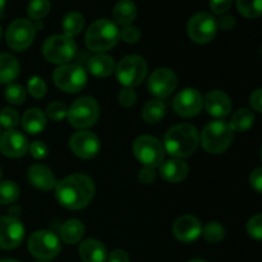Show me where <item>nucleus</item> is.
I'll return each mask as SVG.
<instances>
[{"mask_svg": "<svg viewBox=\"0 0 262 262\" xmlns=\"http://www.w3.org/2000/svg\"><path fill=\"white\" fill-rule=\"evenodd\" d=\"M9 212L12 215H10V216H13V217H17L18 215H20V207L19 206H17V207H12V209L9 210Z\"/></svg>", "mask_w": 262, "mask_h": 262, "instance_id": "nucleus-49", "label": "nucleus"}, {"mask_svg": "<svg viewBox=\"0 0 262 262\" xmlns=\"http://www.w3.org/2000/svg\"><path fill=\"white\" fill-rule=\"evenodd\" d=\"M61 26H63L64 35L68 36V37H73L83 30L84 19L81 13L71 12L64 17Z\"/></svg>", "mask_w": 262, "mask_h": 262, "instance_id": "nucleus-30", "label": "nucleus"}, {"mask_svg": "<svg viewBox=\"0 0 262 262\" xmlns=\"http://www.w3.org/2000/svg\"><path fill=\"white\" fill-rule=\"evenodd\" d=\"M120 38L127 43H135L141 38V31L135 26H127L120 32Z\"/></svg>", "mask_w": 262, "mask_h": 262, "instance_id": "nucleus-42", "label": "nucleus"}, {"mask_svg": "<svg viewBox=\"0 0 262 262\" xmlns=\"http://www.w3.org/2000/svg\"><path fill=\"white\" fill-rule=\"evenodd\" d=\"M107 262H129V255L124 250H114L107 256Z\"/></svg>", "mask_w": 262, "mask_h": 262, "instance_id": "nucleus-47", "label": "nucleus"}, {"mask_svg": "<svg viewBox=\"0 0 262 262\" xmlns=\"http://www.w3.org/2000/svg\"><path fill=\"white\" fill-rule=\"evenodd\" d=\"M177 84H178V78L171 69L158 68L150 74L147 89L151 95L159 99H164L176 90Z\"/></svg>", "mask_w": 262, "mask_h": 262, "instance_id": "nucleus-13", "label": "nucleus"}, {"mask_svg": "<svg viewBox=\"0 0 262 262\" xmlns=\"http://www.w3.org/2000/svg\"><path fill=\"white\" fill-rule=\"evenodd\" d=\"M133 154L143 166L155 169L164 160L165 150L160 141L154 136H140L133 142Z\"/></svg>", "mask_w": 262, "mask_h": 262, "instance_id": "nucleus-10", "label": "nucleus"}, {"mask_svg": "<svg viewBox=\"0 0 262 262\" xmlns=\"http://www.w3.org/2000/svg\"><path fill=\"white\" fill-rule=\"evenodd\" d=\"M27 90L30 92L31 96H33L35 99H42L46 94V83L41 77H32V78L28 81Z\"/></svg>", "mask_w": 262, "mask_h": 262, "instance_id": "nucleus-38", "label": "nucleus"}, {"mask_svg": "<svg viewBox=\"0 0 262 262\" xmlns=\"http://www.w3.org/2000/svg\"><path fill=\"white\" fill-rule=\"evenodd\" d=\"M138 179L141 183L143 184H151L156 179V171L154 168L150 166H143L140 171H138Z\"/></svg>", "mask_w": 262, "mask_h": 262, "instance_id": "nucleus-44", "label": "nucleus"}, {"mask_svg": "<svg viewBox=\"0 0 262 262\" xmlns=\"http://www.w3.org/2000/svg\"><path fill=\"white\" fill-rule=\"evenodd\" d=\"M87 69L91 74L99 78H105L115 71L114 59L106 54H97L87 60Z\"/></svg>", "mask_w": 262, "mask_h": 262, "instance_id": "nucleus-23", "label": "nucleus"}, {"mask_svg": "<svg viewBox=\"0 0 262 262\" xmlns=\"http://www.w3.org/2000/svg\"><path fill=\"white\" fill-rule=\"evenodd\" d=\"M0 178H2V169H0Z\"/></svg>", "mask_w": 262, "mask_h": 262, "instance_id": "nucleus-54", "label": "nucleus"}, {"mask_svg": "<svg viewBox=\"0 0 262 262\" xmlns=\"http://www.w3.org/2000/svg\"><path fill=\"white\" fill-rule=\"evenodd\" d=\"M72 152L81 159H92L99 154L100 140L95 133L89 130L76 132L69 140Z\"/></svg>", "mask_w": 262, "mask_h": 262, "instance_id": "nucleus-16", "label": "nucleus"}, {"mask_svg": "<svg viewBox=\"0 0 262 262\" xmlns=\"http://www.w3.org/2000/svg\"><path fill=\"white\" fill-rule=\"evenodd\" d=\"M200 145V133L192 124L182 123L171 127L164 137V150L176 159L188 158Z\"/></svg>", "mask_w": 262, "mask_h": 262, "instance_id": "nucleus-2", "label": "nucleus"}, {"mask_svg": "<svg viewBox=\"0 0 262 262\" xmlns=\"http://www.w3.org/2000/svg\"><path fill=\"white\" fill-rule=\"evenodd\" d=\"M2 33H3V31H2V26H0V38H2Z\"/></svg>", "mask_w": 262, "mask_h": 262, "instance_id": "nucleus-53", "label": "nucleus"}, {"mask_svg": "<svg viewBox=\"0 0 262 262\" xmlns=\"http://www.w3.org/2000/svg\"><path fill=\"white\" fill-rule=\"evenodd\" d=\"M115 72L120 84L133 89L145 81L147 74V64L142 56L127 55L119 61Z\"/></svg>", "mask_w": 262, "mask_h": 262, "instance_id": "nucleus-6", "label": "nucleus"}, {"mask_svg": "<svg viewBox=\"0 0 262 262\" xmlns=\"http://www.w3.org/2000/svg\"><path fill=\"white\" fill-rule=\"evenodd\" d=\"M19 123V115L12 107H4L0 112V125L7 129H14Z\"/></svg>", "mask_w": 262, "mask_h": 262, "instance_id": "nucleus-36", "label": "nucleus"}, {"mask_svg": "<svg viewBox=\"0 0 262 262\" xmlns=\"http://www.w3.org/2000/svg\"><path fill=\"white\" fill-rule=\"evenodd\" d=\"M46 114L54 122H60V120L66 119L67 115H68V107L63 102L54 101L51 104H49Z\"/></svg>", "mask_w": 262, "mask_h": 262, "instance_id": "nucleus-37", "label": "nucleus"}, {"mask_svg": "<svg viewBox=\"0 0 262 262\" xmlns=\"http://www.w3.org/2000/svg\"><path fill=\"white\" fill-rule=\"evenodd\" d=\"M27 179L31 186L40 191H50L56 186L53 171L42 164H35V165L30 166L27 171Z\"/></svg>", "mask_w": 262, "mask_h": 262, "instance_id": "nucleus-20", "label": "nucleus"}, {"mask_svg": "<svg viewBox=\"0 0 262 262\" xmlns=\"http://www.w3.org/2000/svg\"><path fill=\"white\" fill-rule=\"evenodd\" d=\"M5 99L13 105H20L26 100L25 87L17 83H10L5 90Z\"/></svg>", "mask_w": 262, "mask_h": 262, "instance_id": "nucleus-35", "label": "nucleus"}, {"mask_svg": "<svg viewBox=\"0 0 262 262\" xmlns=\"http://www.w3.org/2000/svg\"><path fill=\"white\" fill-rule=\"evenodd\" d=\"M250 104L255 112H262V91L260 89L256 90L252 95L250 96Z\"/></svg>", "mask_w": 262, "mask_h": 262, "instance_id": "nucleus-48", "label": "nucleus"}, {"mask_svg": "<svg viewBox=\"0 0 262 262\" xmlns=\"http://www.w3.org/2000/svg\"><path fill=\"white\" fill-rule=\"evenodd\" d=\"M113 15L117 25L127 27L137 17V7L132 0H120L114 7Z\"/></svg>", "mask_w": 262, "mask_h": 262, "instance_id": "nucleus-26", "label": "nucleus"}, {"mask_svg": "<svg viewBox=\"0 0 262 262\" xmlns=\"http://www.w3.org/2000/svg\"><path fill=\"white\" fill-rule=\"evenodd\" d=\"M0 262H19V261L13 260V258H4V260H0Z\"/></svg>", "mask_w": 262, "mask_h": 262, "instance_id": "nucleus-51", "label": "nucleus"}, {"mask_svg": "<svg viewBox=\"0 0 262 262\" xmlns=\"http://www.w3.org/2000/svg\"><path fill=\"white\" fill-rule=\"evenodd\" d=\"M60 238L64 243L68 245H74L79 242L84 235V225L79 220L71 219L63 223L60 227Z\"/></svg>", "mask_w": 262, "mask_h": 262, "instance_id": "nucleus-27", "label": "nucleus"}, {"mask_svg": "<svg viewBox=\"0 0 262 262\" xmlns=\"http://www.w3.org/2000/svg\"><path fill=\"white\" fill-rule=\"evenodd\" d=\"M40 262H45V261H40Z\"/></svg>", "mask_w": 262, "mask_h": 262, "instance_id": "nucleus-55", "label": "nucleus"}, {"mask_svg": "<svg viewBox=\"0 0 262 262\" xmlns=\"http://www.w3.org/2000/svg\"><path fill=\"white\" fill-rule=\"evenodd\" d=\"M166 112L165 104L161 100H151L143 106L142 117L148 124H156L164 118Z\"/></svg>", "mask_w": 262, "mask_h": 262, "instance_id": "nucleus-29", "label": "nucleus"}, {"mask_svg": "<svg viewBox=\"0 0 262 262\" xmlns=\"http://www.w3.org/2000/svg\"><path fill=\"white\" fill-rule=\"evenodd\" d=\"M43 56L53 64H68L77 55V45L72 37L55 35L49 37L42 46Z\"/></svg>", "mask_w": 262, "mask_h": 262, "instance_id": "nucleus-5", "label": "nucleus"}, {"mask_svg": "<svg viewBox=\"0 0 262 262\" xmlns=\"http://www.w3.org/2000/svg\"><path fill=\"white\" fill-rule=\"evenodd\" d=\"M23 129L30 135H37L41 133L46 127V115L42 110L37 107L28 109L22 117Z\"/></svg>", "mask_w": 262, "mask_h": 262, "instance_id": "nucleus-24", "label": "nucleus"}, {"mask_svg": "<svg viewBox=\"0 0 262 262\" xmlns=\"http://www.w3.org/2000/svg\"><path fill=\"white\" fill-rule=\"evenodd\" d=\"M28 151L31 152L32 158L37 159V160H42V159H45L49 154L48 146H46L42 141H35V142L31 143V145L28 146Z\"/></svg>", "mask_w": 262, "mask_h": 262, "instance_id": "nucleus-41", "label": "nucleus"}, {"mask_svg": "<svg viewBox=\"0 0 262 262\" xmlns=\"http://www.w3.org/2000/svg\"><path fill=\"white\" fill-rule=\"evenodd\" d=\"M233 0H210V7L215 14H224L232 7Z\"/></svg>", "mask_w": 262, "mask_h": 262, "instance_id": "nucleus-43", "label": "nucleus"}, {"mask_svg": "<svg viewBox=\"0 0 262 262\" xmlns=\"http://www.w3.org/2000/svg\"><path fill=\"white\" fill-rule=\"evenodd\" d=\"M238 10L247 18H258L262 12V0H237Z\"/></svg>", "mask_w": 262, "mask_h": 262, "instance_id": "nucleus-33", "label": "nucleus"}, {"mask_svg": "<svg viewBox=\"0 0 262 262\" xmlns=\"http://www.w3.org/2000/svg\"><path fill=\"white\" fill-rule=\"evenodd\" d=\"M255 123V114L250 109H239L233 114L229 127L233 132H246Z\"/></svg>", "mask_w": 262, "mask_h": 262, "instance_id": "nucleus-28", "label": "nucleus"}, {"mask_svg": "<svg viewBox=\"0 0 262 262\" xmlns=\"http://www.w3.org/2000/svg\"><path fill=\"white\" fill-rule=\"evenodd\" d=\"M247 233L253 239H262V215L257 214L251 217L247 223Z\"/></svg>", "mask_w": 262, "mask_h": 262, "instance_id": "nucleus-39", "label": "nucleus"}, {"mask_svg": "<svg viewBox=\"0 0 262 262\" xmlns=\"http://www.w3.org/2000/svg\"><path fill=\"white\" fill-rule=\"evenodd\" d=\"M50 12V2L49 0H31L27 8V14L31 19L40 20Z\"/></svg>", "mask_w": 262, "mask_h": 262, "instance_id": "nucleus-34", "label": "nucleus"}, {"mask_svg": "<svg viewBox=\"0 0 262 262\" xmlns=\"http://www.w3.org/2000/svg\"><path fill=\"white\" fill-rule=\"evenodd\" d=\"M204 106L210 115L215 118H225L232 112V100L224 91L214 90L207 92L204 99Z\"/></svg>", "mask_w": 262, "mask_h": 262, "instance_id": "nucleus-19", "label": "nucleus"}, {"mask_svg": "<svg viewBox=\"0 0 262 262\" xmlns=\"http://www.w3.org/2000/svg\"><path fill=\"white\" fill-rule=\"evenodd\" d=\"M100 114V107L94 97L84 96L77 99L68 109V120L74 128L84 129L96 123Z\"/></svg>", "mask_w": 262, "mask_h": 262, "instance_id": "nucleus-7", "label": "nucleus"}, {"mask_svg": "<svg viewBox=\"0 0 262 262\" xmlns=\"http://www.w3.org/2000/svg\"><path fill=\"white\" fill-rule=\"evenodd\" d=\"M27 246L31 255L42 261L53 260L61 251L60 241L50 230H38L32 233L28 238Z\"/></svg>", "mask_w": 262, "mask_h": 262, "instance_id": "nucleus-9", "label": "nucleus"}, {"mask_svg": "<svg viewBox=\"0 0 262 262\" xmlns=\"http://www.w3.org/2000/svg\"><path fill=\"white\" fill-rule=\"evenodd\" d=\"M28 141L23 133L8 129L0 136V152L8 158H22L28 151Z\"/></svg>", "mask_w": 262, "mask_h": 262, "instance_id": "nucleus-17", "label": "nucleus"}, {"mask_svg": "<svg viewBox=\"0 0 262 262\" xmlns=\"http://www.w3.org/2000/svg\"><path fill=\"white\" fill-rule=\"evenodd\" d=\"M118 100H119V104L122 105V106L130 107L135 105L136 101H137V92L133 89H130V87H124V89L119 92Z\"/></svg>", "mask_w": 262, "mask_h": 262, "instance_id": "nucleus-40", "label": "nucleus"}, {"mask_svg": "<svg viewBox=\"0 0 262 262\" xmlns=\"http://www.w3.org/2000/svg\"><path fill=\"white\" fill-rule=\"evenodd\" d=\"M159 166H160L161 178L169 183H178V182L184 181L189 171L187 163H184L181 159H169Z\"/></svg>", "mask_w": 262, "mask_h": 262, "instance_id": "nucleus-21", "label": "nucleus"}, {"mask_svg": "<svg viewBox=\"0 0 262 262\" xmlns=\"http://www.w3.org/2000/svg\"><path fill=\"white\" fill-rule=\"evenodd\" d=\"M19 76V63L12 54H0V83L10 84Z\"/></svg>", "mask_w": 262, "mask_h": 262, "instance_id": "nucleus-25", "label": "nucleus"}, {"mask_svg": "<svg viewBox=\"0 0 262 262\" xmlns=\"http://www.w3.org/2000/svg\"><path fill=\"white\" fill-rule=\"evenodd\" d=\"M95 183L86 174H72L58 182L55 186V199L68 210H81L92 201Z\"/></svg>", "mask_w": 262, "mask_h": 262, "instance_id": "nucleus-1", "label": "nucleus"}, {"mask_svg": "<svg viewBox=\"0 0 262 262\" xmlns=\"http://www.w3.org/2000/svg\"><path fill=\"white\" fill-rule=\"evenodd\" d=\"M201 234L204 235L205 239L210 243H219L224 239L225 237V229L222 224L216 222L207 223L204 228H202Z\"/></svg>", "mask_w": 262, "mask_h": 262, "instance_id": "nucleus-32", "label": "nucleus"}, {"mask_svg": "<svg viewBox=\"0 0 262 262\" xmlns=\"http://www.w3.org/2000/svg\"><path fill=\"white\" fill-rule=\"evenodd\" d=\"M217 31L216 19L210 13H196L188 20L187 32L189 38L197 43H207L215 37Z\"/></svg>", "mask_w": 262, "mask_h": 262, "instance_id": "nucleus-12", "label": "nucleus"}, {"mask_svg": "<svg viewBox=\"0 0 262 262\" xmlns=\"http://www.w3.org/2000/svg\"><path fill=\"white\" fill-rule=\"evenodd\" d=\"M54 83L61 91L76 94L87 83L86 69L81 64H63L54 72Z\"/></svg>", "mask_w": 262, "mask_h": 262, "instance_id": "nucleus-8", "label": "nucleus"}, {"mask_svg": "<svg viewBox=\"0 0 262 262\" xmlns=\"http://www.w3.org/2000/svg\"><path fill=\"white\" fill-rule=\"evenodd\" d=\"M216 26L220 30L230 31L235 26V18L232 15H220L219 19L216 20Z\"/></svg>", "mask_w": 262, "mask_h": 262, "instance_id": "nucleus-46", "label": "nucleus"}, {"mask_svg": "<svg viewBox=\"0 0 262 262\" xmlns=\"http://www.w3.org/2000/svg\"><path fill=\"white\" fill-rule=\"evenodd\" d=\"M202 225L196 216L183 215L178 217L173 225V233L178 241L183 243H189L196 241L201 235Z\"/></svg>", "mask_w": 262, "mask_h": 262, "instance_id": "nucleus-18", "label": "nucleus"}, {"mask_svg": "<svg viewBox=\"0 0 262 262\" xmlns=\"http://www.w3.org/2000/svg\"><path fill=\"white\" fill-rule=\"evenodd\" d=\"M188 262H207V261L201 260V258H193V260H191V261H188Z\"/></svg>", "mask_w": 262, "mask_h": 262, "instance_id": "nucleus-52", "label": "nucleus"}, {"mask_svg": "<svg viewBox=\"0 0 262 262\" xmlns=\"http://www.w3.org/2000/svg\"><path fill=\"white\" fill-rule=\"evenodd\" d=\"M5 2H7V0H0V15H3V12H4Z\"/></svg>", "mask_w": 262, "mask_h": 262, "instance_id": "nucleus-50", "label": "nucleus"}, {"mask_svg": "<svg viewBox=\"0 0 262 262\" xmlns=\"http://www.w3.org/2000/svg\"><path fill=\"white\" fill-rule=\"evenodd\" d=\"M233 141V130L229 124L223 120H214L210 122L202 129L200 136V142L206 152L217 155L228 150Z\"/></svg>", "mask_w": 262, "mask_h": 262, "instance_id": "nucleus-4", "label": "nucleus"}, {"mask_svg": "<svg viewBox=\"0 0 262 262\" xmlns=\"http://www.w3.org/2000/svg\"><path fill=\"white\" fill-rule=\"evenodd\" d=\"M19 197V187L12 181H4L0 183V204L7 205L15 202Z\"/></svg>", "mask_w": 262, "mask_h": 262, "instance_id": "nucleus-31", "label": "nucleus"}, {"mask_svg": "<svg viewBox=\"0 0 262 262\" xmlns=\"http://www.w3.org/2000/svg\"><path fill=\"white\" fill-rule=\"evenodd\" d=\"M36 30L32 22L27 19H19L13 20L9 25L7 30V43L12 50L15 51H23L27 48H30L31 43L35 40Z\"/></svg>", "mask_w": 262, "mask_h": 262, "instance_id": "nucleus-11", "label": "nucleus"}, {"mask_svg": "<svg viewBox=\"0 0 262 262\" xmlns=\"http://www.w3.org/2000/svg\"><path fill=\"white\" fill-rule=\"evenodd\" d=\"M120 32L118 26L109 19H99L92 23L86 32L87 48L95 53L110 50L119 42Z\"/></svg>", "mask_w": 262, "mask_h": 262, "instance_id": "nucleus-3", "label": "nucleus"}, {"mask_svg": "<svg viewBox=\"0 0 262 262\" xmlns=\"http://www.w3.org/2000/svg\"><path fill=\"white\" fill-rule=\"evenodd\" d=\"M204 107V97L196 89H184L173 100V109L183 118H192Z\"/></svg>", "mask_w": 262, "mask_h": 262, "instance_id": "nucleus-14", "label": "nucleus"}, {"mask_svg": "<svg viewBox=\"0 0 262 262\" xmlns=\"http://www.w3.org/2000/svg\"><path fill=\"white\" fill-rule=\"evenodd\" d=\"M79 256L83 262H106V247L100 241L90 238L79 246Z\"/></svg>", "mask_w": 262, "mask_h": 262, "instance_id": "nucleus-22", "label": "nucleus"}, {"mask_svg": "<svg viewBox=\"0 0 262 262\" xmlns=\"http://www.w3.org/2000/svg\"><path fill=\"white\" fill-rule=\"evenodd\" d=\"M250 183L251 186L255 188V191L257 193L262 192V169L257 168L252 171V174L250 176Z\"/></svg>", "mask_w": 262, "mask_h": 262, "instance_id": "nucleus-45", "label": "nucleus"}, {"mask_svg": "<svg viewBox=\"0 0 262 262\" xmlns=\"http://www.w3.org/2000/svg\"><path fill=\"white\" fill-rule=\"evenodd\" d=\"M23 239L25 228L17 217H0V247L4 250H13L17 248Z\"/></svg>", "mask_w": 262, "mask_h": 262, "instance_id": "nucleus-15", "label": "nucleus"}]
</instances>
